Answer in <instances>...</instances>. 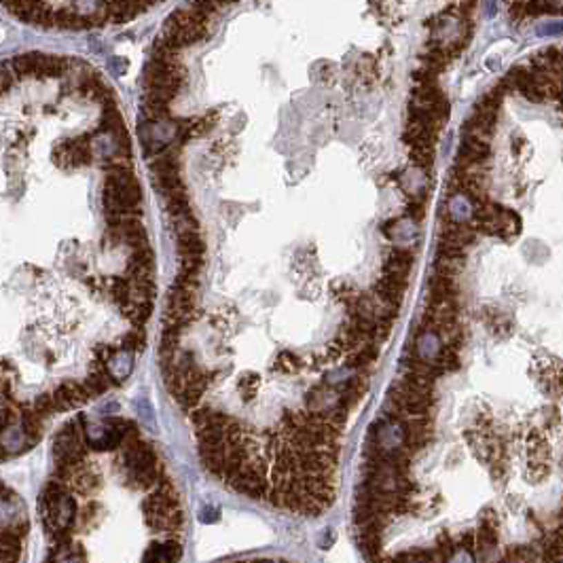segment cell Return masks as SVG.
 Wrapping results in <instances>:
<instances>
[{"label": "cell", "mask_w": 563, "mask_h": 563, "mask_svg": "<svg viewBox=\"0 0 563 563\" xmlns=\"http://www.w3.org/2000/svg\"><path fill=\"white\" fill-rule=\"evenodd\" d=\"M55 163L61 165V168H77V165H87L91 161V151L85 138H77V140H66L61 142L55 153Z\"/></svg>", "instance_id": "cell-3"}, {"label": "cell", "mask_w": 563, "mask_h": 563, "mask_svg": "<svg viewBox=\"0 0 563 563\" xmlns=\"http://www.w3.org/2000/svg\"><path fill=\"white\" fill-rule=\"evenodd\" d=\"M155 282H129V303H153Z\"/></svg>", "instance_id": "cell-18"}, {"label": "cell", "mask_w": 563, "mask_h": 563, "mask_svg": "<svg viewBox=\"0 0 563 563\" xmlns=\"http://www.w3.org/2000/svg\"><path fill=\"white\" fill-rule=\"evenodd\" d=\"M155 265H153V252L151 248L146 250H140V252H134L127 263V280L129 282H155L153 280V271Z\"/></svg>", "instance_id": "cell-8"}, {"label": "cell", "mask_w": 563, "mask_h": 563, "mask_svg": "<svg viewBox=\"0 0 563 563\" xmlns=\"http://www.w3.org/2000/svg\"><path fill=\"white\" fill-rule=\"evenodd\" d=\"M144 347V335H142V330L136 328L134 333H129L123 337V350L127 352H140Z\"/></svg>", "instance_id": "cell-29"}, {"label": "cell", "mask_w": 563, "mask_h": 563, "mask_svg": "<svg viewBox=\"0 0 563 563\" xmlns=\"http://www.w3.org/2000/svg\"><path fill=\"white\" fill-rule=\"evenodd\" d=\"M123 125V117L119 113V108L115 106V102L106 104L104 106V117H102V131H108V134H115V131H119Z\"/></svg>", "instance_id": "cell-24"}, {"label": "cell", "mask_w": 563, "mask_h": 563, "mask_svg": "<svg viewBox=\"0 0 563 563\" xmlns=\"http://www.w3.org/2000/svg\"><path fill=\"white\" fill-rule=\"evenodd\" d=\"M206 37L204 19L193 13L191 9L176 11L163 26V41H168L172 47L180 49L184 45H193Z\"/></svg>", "instance_id": "cell-2"}, {"label": "cell", "mask_w": 563, "mask_h": 563, "mask_svg": "<svg viewBox=\"0 0 563 563\" xmlns=\"http://www.w3.org/2000/svg\"><path fill=\"white\" fill-rule=\"evenodd\" d=\"M540 32H542V35H553V32H563V23H551V26H544Z\"/></svg>", "instance_id": "cell-34"}, {"label": "cell", "mask_w": 563, "mask_h": 563, "mask_svg": "<svg viewBox=\"0 0 563 563\" xmlns=\"http://www.w3.org/2000/svg\"><path fill=\"white\" fill-rule=\"evenodd\" d=\"M411 161L419 170H430L435 163V153L432 149H411Z\"/></svg>", "instance_id": "cell-25"}, {"label": "cell", "mask_w": 563, "mask_h": 563, "mask_svg": "<svg viewBox=\"0 0 563 563\" xmlns=\"http://www.w3.org/2000/svg\"><path fill=\"white\" fill-rule=\"evenodd\" d=\"M538 561H540V557H538V551L534 544H517L504 553L502 563H538Z\"/></svg>", "instance_id": "cell-16"}, {"label": "cell", "mask_w": 563, "mask_h": 563, "mask_svg": "<svg viewBox=\"0 0 563 563\" xmlns=\"http://www.w3.org/2000/svg\"><path fill=\"white\" fill-rule=\"evenodd\" d=\"M375 358H377V347L375 345H369V347H364V350H360V352H354V354H350L347 356V364L352 369H367L371 362H375Z\"/></svg>", "instance_id": "cell-23"}, {"label": "cell", "mask_w": 563, "mask_h": 563, "mask_svg": "<svg viewBox=\"0 0 563 563\" xmlns=\"http://www.w3.org/2000/svg\"><path fill=\"white\" fill-rule=\"evenodd\" d=\"M437 254L441 256H453V258H464V250L453 246V244H447V242H441L437 244Z\"/></svg>", "instance_id": "cell-31"}, {"label": "cell", "mask_w": 563, "mask_h": 563, "mask_svg": "<svg viewBox=\"0 0 563 563\" xmlns=\"http://www.w3.org/2000/svg\"><path fill=\"white\" fill-rule=\"evenodd\" d=\"M89 399H91V396L85 390V385L77 383V381H66L59 388H55V392H53V401H55L57 411H66V409L79 407V405L87 403Z\"/></svg>", "instance_id": "cell-6"}, {"label": "cell", "mask_w": 563, "mask_h": 563, "mask_svg": "<svg viewBox=\"0 0 563 563\" xmlns=\"http://www.w3.org/2000/svg\"><path fill=\"white\" fill-rule=\"evenodd\" d=\"M146 9H149V5H138V3H106L108 17L113 21H127Z\"/></svg>", "instance_id": "cell-15"}, {"label": "cell", "mask_w": 563, "mask_h": 563, "mask_svg": "<svg viewBox=\"0 0 563 563\" xmlns=\"http://www.w3.org/2000/svg\"><path fill=\"white\" fill-rule=\"evenodd\" d=\"M428 301H457L455 280L435 274L428 284Z\"/></svg>", "instance_id": "cell-11"}, {"label": "cell", "mask_w": 563, "mask_h": 563, "mask_svg": "<svg viewBox=\"0 0 563 563\" xmlns=\"http://www.w3.org/2000/svg\"><path fill=\"white\" fill-rule=\"evenodd\" d=\"M32 409H35L41 417H49L51 413H55L57 407H55V401H53V394H41L39 399L35 401V405H32Z\"/></svg>", "instance_id": "cell-26"}, {"label": "cell", "mask_w": 563, "mask_h": 563, "mask_svg": "<svg viewBox=\"0 0 563 563\" xmlns=\"http://www.w3.org/2000/svg\"><path fill=\"white\" fill-rule=\"evenodd\" d=\"M405 290H407V282H401V280H394L390 276H383L377 284H375V296L377 301L388 305V307H394L399 309V305L403 303L405 299Z\"/></svg>", "instance_id": "cell-7"}, {"label": "cell", "mask_w": 563, "mask_h": 563, "mask_svg": "<svg viewBox=\"0 0 563 563\" xmlns=\"http://www.w3.org/2000/svg\"><path fill=\"white\" fill-rule=\"evenodd\" d=\"M461 269H464V258H453V256H441V254H437L435 271H437L439 276H445V278L455 280V276H459Z\"/></svg>", "instance_id": "cell-17"}, {"label": "cell", "mask_w": 563, "mask_h": 563, "mask_svg": "<svg viewBox=\"0 0 563 563\" xmlns=\"http://www.w3.org/2000/svg\"><path fill=\"white\" fill-rule=\"evenodd\" d=\"M498 225H500V233H498V236H502V238H513V236H517L519 231H521L519 216H517L515 212L506 210V208H502L500 218H498Z\"/></svg>", "instance_id": "cell-22"}, {"label": "cell", "mask_w": 563, "mask_h": 563, "mask_svg": "<svg viewBox=\"0 0 563 563\" xmlns=\"http://www.w3.org/2000/svg\"><path fill=\"white\" fill-rule=\"evenodd\" d=\"M121 312L134 326H142L153 314V303H127L121 307Z\"/></svg>", "instance_id": "cell-19"}, {"label": "cell", "mask_w": 563, "mask_h": 563, "mask_svg": "<svg viewBox=\"0 0 563 563\" xmlns=\"http://www.w3.org/2000/svg\"><path fill=\"white\" fill-rule=\"evenodd\" d=\"M299 367H301V360L290 352L278 354V358L274 362V371H278L280 375H296Z\"/></svg>", "instance_id": "cell-20"}, {"label": "cell", "mask_w": 563, "mask_h": 563, "mask_svg": "<svg viewBox=\"0 0 563 563\" xmlns=\"http://www.w3.org/2000/svg\"><path fill=\"white\" fill-rule=\"evenodd\" d=\"M401 435H403V445L411 453H415L430 443V439H432V428H430L426 417H413L401 423Z\"/></svg>", "instance_id": "cell-4"}, {"label": "cell", "mask_w": 563, "mask_h": 563, "mask_svg": "<svg viewBox=\"0 0 563 563\" xmlns=\"http://www.w3.org/2000/svg\"><path fill=\"white\" fill-rule=\"evenodd\" d=\"M364 392H367V377H364V375H356L339 392V403L345 409H352L354 405H358V401L364 396Z\"/></svg>", "instance_id": "cell-14"}, {"label": "cell", "mask_w": 563, "mask_h": 563, "mask_svg": "<svg viewBox=\"0 0 563 563\" xmlns=\"http://www.w3.org/2000/svg\"><path fill=\"white\" fill-rule=\"evenodd\" d=\"M256 563H284V561H269V559H263V561H256Z\"/></svg>", "instance_id": "cell-35"}, {"label": "cell", "mask_w": 563, "mask_h": 563, "mask_svg": "<svg viewBox=\"0 0 563 563\" xmlns=\"http://www.w3.org/2000/svg\"><path fill=\"white\" fill-rule=\"evenodd\" d=\"M403 140L411 146V149H432L435 140H437V134L435 131H430L428 127H423L421 123H415V121H409L407 127H405V136Z\"/></svg>", "instance_id": "cell-13"}, {"label": "cell", "mask_w": 563, "mask_h": 563, "mask_svg": "<svg viewBox=\"0 0 563 563\" xmlns=\"http://www.w3.org/2000/svg\"><path fill=\"white\" fill-rule=\"evenodd\" d=\"M487 157H489V144L470 136H464L455 165H483Z\"/></svg>", "instance_id": "cell-9"}, {"label": "cell", "mask_w": 563, "mask_h": 563, "mask_svg": "<svg viewBox=\"0 0 563 563\" xmlns=\"http://www.w3.org/2000/svg\"><path fill=\"white\" fill-rule=\"evenodd\" d=\"M238 563H244V561H238Z\"/></svg>", "instance_id": "cell-36"}, {"label": "cell", "mask_w": 563, "mask_h": 563, "mask_svg": "<svg viewBox=\"0 0 563 563\" xmlns=\"http://www.w3.org/2000/svg\"><path fill=\"white\" fill-rule=\"evenodd\" d=\"M153 170V178H155V184L157 189L165 195L170 189H174L176 184H180V178H178V165L174 161V157L170 155H163L159 159L153 161L151 165Z\"/></svg>", "instance_id": "cell-5"}, {"label": "cell", "mask_w": 563, "mask_h": 563, "mask_svg": "<svg viewBox=\"0 0 563 563\" xmlns=\"http://www.w3.org/2000/svg\"><path fill=\"white\" fill-rule=\"evenodd\" d=\"M104 212L111 227L131 218L140 206V184L138 178L131 174L129 168L123 165H111L106 170V182H104Z\"/></svg>", "instance_id": "cell-1"}, {"label": "cell", "mask_w": 563, "mask_h": 563, "mask_svg": "<svg viewBox=\"0 0 563 563\" xmlns=\"http://www.w3.org/2000/svg\"><path fill=\"white\" fill-rule=\"evenodd\" d=\"M411 267H413V254L409 250H390L388 258H385V276L407 282L411 276Z\"/></svg>", "instance_id": "cell-10"}, {"label": "cell", "mask_w": 563, "mask_h": 563, "mask_svg": "<svg viewBox=\"0 0 563 563\" xmlns=\"http://www.w3.org/2000/svg\"><path fill=\"white\" fill-rule=\"evenodd\" d=\"M435 362L439 364V369H441L443 373L457 371V369H459V356H457V350L447 347V345H441V352L437 354Z\"/></svg>", "instance_id": "cell-21"}, {"label": "cell", "mask_w": 563, "mask_h": 563, "mask_svg": "<svg viewBox=\"0 0 563 563\" xmlns=\"http://www.w3.org/2000/svg\"><path fill=\"white\" fill-rule=\"evenodd\" d=\"M142 563H168V561H165V557H163L161 544H153V546H149V551L144 553Z\"/></svg>", "instance_id": "cell-32"}, {"label": "cell", "mask_w": 563, "mask_h": 563, "mask_svg": "<svg viewBox=\"0 0 563 563\" xmlns=\"http://www.w3.org/2000/svg\"><path fill=\"white\" fill-rule=\"evenodd\" d=\"M258 375H254V373H246V375H242L240 377V392H242V399L244 401H250L252 396L256 394V388H258Z\"/></svg>", "instance_id": "cell-27"}, {"label": "cell", "mask_w": 563, "mask_h": 563, "mask_svg": "<svg viewBox=\"0 0 563 563\" xmlns=\"http://www.w3.org/2000/svg\"><path fill=\"white\" fill-rule=\"evenodd\" d=\"M403 367L407 369V373H413V375H421V377H428V379H437L443 375V371L439 369V364L435 360H428L419 354H411L407 358H403Z\"/></svg>", "instance_id": "cell-12"}, {"label": "cell", "mask_w": 563, "mask_h": 563, "mask_svg": "<svg viewBox=\"0 0 563 563\" xmlns=\"http://www.w3.org/2000/svg\"><path fill=\"white\" fill-rule=\"evenodd\" d=\"M218 519V513L214 510V508H206L204 513H202V521H206V523H212V521H216Z\"/></svg>", "instance_id": "cell-33"}, {"label": "cell", "mask_w": 563, "mask_h": 563, "mask_svg": "<svg viewBox=\"0 0 563 563\" xmlns=\"http://www.w3.org/2000/svg\"><path fill=\"white\" fill-rule=\"evenodd\" d=\"M407 216L413 220V222H419L423 216H426V204L421 200H415L407 206Z\"/></svg>", "instance_id": "cell-30"}, {"label": "cell", "mask_w": 563, "mask_h": 563, "mask_svg": "<svg viewBox=\"0 0 563 563\" xmlns=\"http://www.w3.org/2000/svg\"><path fill=\"white\" fill-rule=\"evenodd\" d=\"M333 290H335V294L339 296L341 301H345V303H350V305H352L356 299H358V296H360V294H358V290H356V286H354V284H350L347 280L337 282Z\"/></svg>", "instance_id": "cell-28"}]
</instances>
